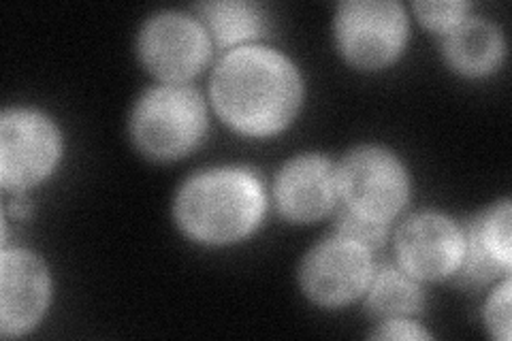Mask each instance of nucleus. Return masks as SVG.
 Returning a JSON list of instances; mask_svg holds the SVG:
<instances>
[{"label": "nucleus", "instance_id": "obj_1", "mask_svg": "<svg viewBox=\"0 0 512 341\" xmlns=\"http://www.w3.org/2000/svg\"><path fill=\"white\" fill-rule=\"evenodd\" d=\"M212 101L220 116L246 135L278 133L301 105V77L295 64L259 45L237 47L212 75Z\"/></svg>", "mask_w": 512, "mask_h": 341}, {"label": "nucleus", "instance_id": "obj_2", "mask_svg": "<svg viewBox=\"0 0 512 341\" xmlns=\"http://www.w3.org/2000/svg\"><path fill=\"white\" fill-rule=\"evenodd\" d=\"M265 214L259 177L244 169L199 173L175 199V220L192 239L222 246L250 235Z\"/></svg>", "mask_w": 512, "mask_h": 341}, {"label": "nucleus", "instance_id": "obj_8", "mask_svg": "<svg viewBox=\"0 0 512 341\" xmlns=\"http://www.w3.org/2000/svg\"><path fill=\"white\" fill-rule=\"evenodd\" d=\"M143 64L165 81L195 77L210 58V39L205 28L184 13H158L139 35Z\"/></svg>", "mask_w": 512, "mask_h": 341}, {"label": "nucleus", "instance_id": "obj_16", "mask_svg": "<svg viewBox=\"0 0 512 341\" xmlns=\"http://www.w3.org/2000/svg\"><path fill=\"white\" fill-rule=\"evenodd\" d=\"M338 231L340 237L355 241L359 246L370 250L380 246L384 237H387V222H376L355 214V211L344 209L338 216Z\"/></svg>", "mask_w": 512, "mask_h": 341}, {"label": "nucleus", "instance_id": "obj_18", "mask_svg": "<svg viewBox=\"0 0 512 341\" xmlns=\"http://www.w3.org/2000/svg\"><path fill=\"white\" fill-rule=\"evenodd\" d=\"M510 280L506 278L502 286L493 292L485 307V322L493 337L502 341L510 339Z\"/></svg>", "mask_w": 512, "mask_h": 341}, {"label": "nucleus", "instance_id": "obj_3", "mask_svg": "<svg viewBox=\"0 0 512 341\" xmlns=\"http://www.w3.org/2000/svg\"><path fill=\"white\" fill-rule=\"evenodd\" d=\"M207 113L201 94L182 86H160L141 96L131 118L137 148L156 160L188 154L203 139Z\"/></svg>", "mask_w": 512, "mask_h": 341}, {"label": "nucleus", "instance_id": "obj_17", "mask_svg": "<svg viewBox=\"0 0 512 341\" xmlns=\"http://www.w3.org/2000/svg\"><path fill=\"white\" fill-rule=\"evenodd\" d=\"M470 5L468 3H453V0H444V3H431V0H423V3H414V11L419 15L421 22L429 28L436 30H451L461 20H466Z\"/></svg>", "mask_w": 512, "mask_h": 341}, {"label": "nucleus", "instance_id": "obj_14", "mask_svg": "<svg viewBox=\"0 0 512 341\" xmlns=\"http://www.w3.org/2000/svg\"><path fill=\"white\" fill-rule=\"evenodd\" d=\"M367 307L378 318H404L419 314L423 307V292L412 275L393 265H382L370 278Z\"/></svg>", "mask_w": 512, "mask_h": 341}, {"label": "nucleus", "instance_id": "obj_4", "mask_svg": "<svg viewBox=\"0 0 512 341\" xmlns=\"http://www.w3.org/2000/svg\"><path fill=\"white\" fill-rule=\"evenodd\" d=\"M335 186L346 209L376 222H387L404 209L410 184L402 162L376 145L352 150L335 171Z\"/></svg>", "mask_w": 512, "mask_h": 341}, {"label": "nucleus", "instance_id": "obj_10", "mask_svg": "<svg viewBox=\"0 0 512 341\" xmlns=\"http://www.w3.org/2000/svg\"><path fill=\"white\" fill-rule=\"evenodd\" d=\"M50 301V275L37 254L5 250L0 261V331L24 335L41 320Z\"/></svg>", "mask_w": 512, "mask_h": 341}, {"label": "nucleus", "instance_id": "obj_5", "mask_svg": "<svg viewBox=\"0 0 512 341\" xmlns=\"http://www.w3.org/2000/svg\"><path fill=\"white\" fill-rule=\"evenodd\" d=\"M335 35L342 54L361 69L393 62L408 39L406 9L395 0H348L338 9Z\"/></svg>", "mask_w": 512, "mask_h": 341}, {"label": "nucleus", "instance_id": "obj_9", "mask_svg": "<svg viewBox=\"0 0 512 341\" xmlns=\"http://www.w3.org/2000/svg\"><path fill=\"white\" fill-rule=\"evenodd\" d=\"M395 252L414 280H442L461 267L466 235L451 218L425 211L399 226Z\"/></svg>", "mask_w": 512, "mask_h": 341}, {"label": "nucleus", "instance_id": "obj_12", "mask_svg": "<svg viewBox=\"0 0 512 341\" xmlns=\"http://www.w3.org/2000/svg\"><path fill=\"white\" fill-rule=\"evenodd\" d=\"M510 201L491 205L472 224L463 252V280L483 284L510 271Z\"/></svg>", "mask_w": 512, "mask_h": 341}, {"label": "nucleus", "instance_id": "obj_7", "mask_svg": "<svg viewBox=\"0 0 512 341\" xmlns=\"http://www.w3.org/2000/svg\"><path fill=\"white\" fill-rule=\"evenodd\" d=\"M372 278L370 250L338 237L314 246L303 258L299 280L306 295L325 307L355 301Z\"/></svg>", "mask_w": 512, "mask_h": 341}, {"label": "nucleus", "instance_id": "obj_13", "mask_svg": "<svg viewBox=\"0 0 512 341\" xmlns=\"http://www.w3.org/2000/svg\"><path fill=\"white\" fill-rule=\"evenodd\" d=\"M444 56L463 75H485L500 64L504 37L498 26L483 18L461 20L448 30Z\"/></svg>", "mask_w": 512, "mask_h": 341}, {"label": "nucleus", "instance_id": "obj_11", "mask_svg": "<svg viewBox=\"0 0 512 341\" xmlns=\"http://www.w3.org/2000/svg\"><path fill=\"white\" fill-rule=\"evenodd\" d=\"M335 169L323 156L306 154L293 158L276 180V203L293 222L323 218L335 203Z\"/></svg>", "mask_w": 512, "mask_h": 341}, {"label": "nucleus", "instance_id": "obj_19", "mask_svg": "<svg viewBox=\"0 0 512 341\" xmlns=\"http://www.w3.org/2000/svg\"><path fill=\"white\" fill-rule=\"evenodd\" d=\"M376 339H429L431 335L423 331L419 324H414L404 318H391L382 324L378 331H374Z\"/></svg>", "mask_w": 512, "mask_h": 341}, {"label": "nucleus", "instance_id": "obj_6", "mask_svg": "<svg viewBox=\"0 0 512 341\" xmlns=\"http://www.w3.org/2000/svg\"><path fill=\"white\" fill-rule=\"evenodd\" d=\"M62 152L56 124L39 111L9 109L0 120V180L24 190L50 173Z\"/></svg>", "mask_w": 512, "mask_h": 341}, {"label": "nucleus", "instance_id": "obj_15", "mask_svg": "<svg viewBox=\"0 0 512 341\" xmlns=\"http://www.w3.org/2000/svg\"><path fill=\"white\" fill-rule=\"evenodd\" d=\"M210 24L214 37L222 45H235L248 39L261 37L267 30V18L263 7L246 0H220L199 7Z\"/></svg>", "mask_w": 512, "mask_h": 341}]
</instances>
